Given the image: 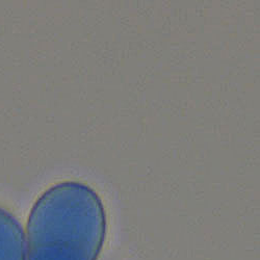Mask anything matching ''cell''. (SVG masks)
<instances>
[{
	"instance_id": "cell-1",
	"label": "cell",
	"mask_w": 260,
	"mask_h": 260,
	"mask_svg": "<svg viewBox=\"0 0 260 260\" xmlns=\"http://www.w3.org/2000/svg\"><path fill=\"white\" fill-rule=\"evenodd\" d=\"M107 234L100 194L80 181H61L37 199L26 224L28 260H97Z\"/></svg>"
},
{
	"instance_id": "cell-2",
	"label": "cell",
	"mask_w": 260,
	"mask_h": 260,
	"mask_svg": "<svg viewBox=\"0 0 260 260\" xmlns=\"http://www.w3.org/2000/svg\"><path fill=\"white\" fill-rule=\"evenodd\" d=\"M26 240L22 225L0 207V260H26Z\"/></svg>"
}]
</instances>
